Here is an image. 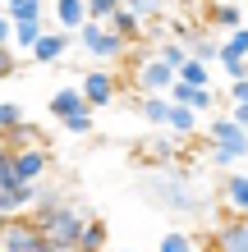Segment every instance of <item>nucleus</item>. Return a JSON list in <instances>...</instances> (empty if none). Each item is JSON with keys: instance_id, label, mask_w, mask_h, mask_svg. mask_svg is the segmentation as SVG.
Wrapping results in <instances>:
<instances>
[{"instance_id": "1", "label": "nucleus", "mask_w": 248, "mask_h": 252, "mask_svg": "<svg viewBox=\"0 0 248 252\" xmlns=\"http://www.w3.org/2000/svg\"><path fill=\"white\" fill-rule=\"evenodd\" d=\"M142 197L152 206H161V211H170V216H202L207 211V192L198 188V179L179 160H175V165H156L152 174H142Z\"/></svg>"}, {"instance_id": "2", "label": "nucleus", "mask_w": 248, "mask_h": 252, "mask_svg": "<svg viewBox=\"0 0 248 252\" xmlns=\"http://www.w3.org/2000/svg\"><path fill=\"white\" fill-rule=\"evenodd\" d=\"M83 211L74 202H60L55 211H46V216H37V229H41V239H46L51 248H60V252H74L78 248V234H83Z\"/></svg>"}, {"instance_id": "3", "label": "nucleus", "mask_w": 248, "mask_h": 252, "mask_svg": "<svg viewBox=\"0 0 248 252\" xmlns=\"http://www.w3.org/2000/svg\"><path fill=\"white\" fill-rule=\"evenodd\" d=\"M74 37H78V46L92 55L97 64H115V60H124V51H129V41L120 32H110L106 23H92V19H83L74 28Z\"/></svg>"}, {"instance_id": "4", "label": "nucleus", "mask_w": 248, "mask_h": 252, "mask_svg": "<svg viewBox=\"0 0 248 252\" xmlns=\"http://www.w3.org/2000/svg\"><path fill=\"white\" fill-rule=\"evenodd\" d=\"M78 92H83V101H87L92 110H106V106L120 101V78H115L106 64H97V69L78 73Z\"/></svg>"}, {"instance_id": "5", "label": "nucleus", "mask_w": 248, "mask_h": 252, "mask_svg": "<svg viewBox=\"0 0 248 252\" xmlns=\"http://www.w3.org/2000/svg\"><path fill=\"white\" fill-rule=\"evenodd\" d=\"M202 133L212 138V147L216 152H225V156H235V160H244L248 156V133L230 120V115H212L207 124H202Z\"/></svg>"}, {"instance_id": "6", "label": "nucleus", "mask_w": 248, "mask_h": 252, "mask_svg": "<svg viewBox=\"0 0 248 252\" xmlns=\"http://www.w3.org/2000/svg\"><path fill=\"white\" fill-rule=\"evenodd\" d=\"M134 83H138L142 96H166V87L175 83V69H170L166 60H156L152 51H142L138 64H134Z\"/></svg>"}, {"instance_id": "7", "label": "nucleus", "mask_w": 248, "mask_h": 252, "mask_svg": "<svg viewBox=\"0 0 248 252\" xmlns=\"http://www.w3.org/2000/svg\"><path fill=\"white\" fill-rule=\"evenodd\" d=\"M41 243V229H37V220L33 216H9L5 220V229H0V252H37Z\"/></svg>"}, {"instance_id": "8", "label": "nucleus", "mask_w": 248, "mask_h": 252, "mask_svg": "<svg viewBox=\"0 0 248 252\" xmlns=\"http://www.w3.org/2000/svg\"><path fill=\"white\" fill-rule=\"evenodd\" d=\"M51 170V147L37 142V147H19L14 152V179L19 184H41Z\"/></svg>"}, {"instance_id": "9", "label": "nucleus", "mask_w": 248, "mask_h": 252, "mask_svg": "<svg viewBox=\"0 0 248 252\" xmlns=\"http://www.w3.org/2000/svg\"><path fill=\"white\" fill-rule=\"evenodd\" d=\"M166 101H175V106H188V110H198V115H212L216 106H221L216 87H188V83H170V87H166Z\"/></svg>"}, {"instance_id": "10", "label": "nucleus", "mask_w": 248, "mask_h": 252, "mask_svg": "<svg viewBox=\"0 0 248 252\" xmlns=\"http://www.w3.org/2000/svg\"><path fill=\"white\" fill-rule=\"evenodd\" d=\"M179 41H184L188 60H198V64H216V55H221V37L207 32V28H188V23H184Z\"/></svg>"}, {"instance_id": "11", "label": "nucleus", "mask_w": 248, "mask_h": 252, "mask_svg": "<svg viewBox=\"0 0 248 252\" xmlns=\"http://www.w3.org/2000/svg\"><path fill=\"white\" fill-rule=\"evenodd\" d=\"M216 252H248V216H230L212 229Z\"/></svg>"}, {"instance_id": "12", "label": "nucleus", "mask_w": 248, "mask_h": 252, "mask_svg": "<svg viewBox=\"0 0 248 252\" xmlns=\"http://www.w3.org/2000/svg\"><path fill=\"white\" fill-rule=\"evenodd\" d=\"M69 46H74V37L55 28V32H41V37L33 41V51H28V55H33L37 64H60L65 55H69Z\"/></svg>"}, {"instance_id": "13", "label": "nucleus", "mask_w": 248, "mask_h": 252, "mask_svg": "<svg viewBox=\"0 0 248 252\" xmlns=\"http://www.w3.org/2000/svg\"><path fill=\"white\" fill-rule=\"evenodd\" d=\"M166 133H170V138H179V142H184V138H198V133H202V115L170 101V110H166Z\"/></svg>"}, {"instance_id": "14", "label": "nucleus", "mask_w": 248, "mask_h": 252, "mask_svg": "<svg viewBox=\"0 0 248 252\" xmlns=\"http://www.w3.org/2000/svg\"><path fill=\"white\" fill-rule=\"evenodd\" d=\"M221 202H225L235 216H248V174L225 170V179H221Z\"/></svg>"}, {"instance_id": "15", "label": "nucleus", "mask_w": 248, "mask_h": 252, "mask_svg": "<svg viewBox=\"0 0 248 252\" xmlns=\"http://www.w3.org/2000/svg\"><path fill=\"white\" fill-rule=\"evenodd\" d=\"M142 156L152 160V165H175V160H179V138H170V133H161V138H147L138 147Z\"/></svg>"}, {"instance_id": "16", "label": "nucleus", "mask_w": 248, "mask_h": 252, "mask_svg": "<svg viewBox=\"0 0 248 252\" xmlns=\"http://www.w3.org/2000/svg\"><path fill=\"white\" fill-rule=\"evenodd\" d=\"M51 14H55V23H60V32H69V37H74V28L87 19V5H83V0H51V5H46Z\"/></svg>"}, {"instance_id": "17", "label": "nucleus", "mask_w": 248, "mask_h": 252, "mask_svg": "<svg viewBox=\"0 0 248 252\" xmlns=\"http://www.w3.org/2000/svg\"><path fill=\"white\" fill-rule=\"evenodd\" d=\"M106 28H110V32H120V37L129 41V46H134V41H142V32H147V23H142V19H138V14H129L124 5H120V9H115V14H110V19H106Z\"/></svg>"}, {"instance_id": "18", "label": "nucleus", "mask_w": 248, "mask_h": 252, "mask_svg": "<svg viewBox=\"0 0 248 252\" xmlns=\"http://www.w3.org/2000/svg\"><path fill=\"white\" fill-rule=\"evenodd\" d=\"M0 142H5L9 152H19V147H37V142H46V138H41V128L23 115V120L14 124V128H5V133H0Z\"/></svg>"}, {"instance_id": "19", "label": "nucleus", "mask_w": 248, "mask_h": 252, "mask_svg": "<svg viewBox=\"0 0 248 252\" xmlns=\"http://www.w3.org/2000/svg\"><path fill=\"white\" fill-rule=\"evenodd\" d=\"M78 106H87V101H83V92H78V83H65V87H55V92H51V115H55V120H65V115H74Z\"/></svg>"}, {"instance_id": "20", "label": "nucleus", "mask_w": 248, "mask_h": 252, "mask_svg": "<svg viewBox=\"0 0 248 252\" xmlns=\"http://www.w3.org/2000/svg\"><path fill=\"white\" fill-rule=\"evenodd\" d=\"M207 23L221 28V32H230V28L244 23V9L239 5H225V0H212V5H207Z\"/></svg>"}, {"instance_id": "21", "label": "nucleus", "mask_w": 248, "mask_h": 252, "mask_svg": "<svg viewBox=\"0 0 248 252\" xmlns=\"http://www.w3.org/2000/svg\"><path fill=\"white\" fill-rule=\"evenodd\" d=\"M5 14L9 23H33V19H41L46 14V0H5Z\"/></svg>"}, {"instance_id": "22", "label": "nucleus", "mask_w": 248, "mask_h": 252, "mask_svg": "<svg viewBox=\"0 0 248 252\" xmlns=\"http://www.w3.org/2000/svg\"><path fill=\"white\" fill-rule=\"evenodd\" d=\"M74 252H106V225L87 216V220H83V234H78V248H74Z\"/></svg>"}, {"instance_id": "23", "label": "nucleus", "mask_w": 248, "mask_h": 252, "mask_svg": "<svg viewBox=\"0 0 248 252\" xmlns=\"http://www.w3.org/2000/svg\"><path fill=\"white\" fill-rule=\"evenodd\" d=\"M175 83H188V87H212V64L184 60L179 69H175Z\"/></svg>"}, {"instance_id": "24", "label": "nucleus", "mask_w": 248, "mask_h": 252, "mask_svg": "<svg viewBox=\"0 0 248 252\" xmlns=\"http://www.w3.org/2000/svg\"><path fill=\"white\" fill-rule=\"evenodd\" d=\"M161 252H202L193 229H166L161 234Z\"/></svg>"}, {"instance_id": "25", "label": "nucleus", "mask_w": 248, "mask_h": 252, "mask_svg": "<svg viewBox=\"0 0 248 252\" xmlns=\"http://www.w3.org/2000/svg\"><path fill=\"white\" fill-rule=\"evenodd\" d=\"M46 32V28H41V19H33V23H14L9 28V46L14 51H33V41Z\"/></svg>"}, {"instance_id": "26", "label": "nucleus", "mask_w": 248, "mask_h": 252, "mask_svg": "<svg viewBox=\"0 0 248 252\" xmlns=\"http://www.w3.org/2000/svg\"><path fill=\"white\" fill-rule=\"evenodd\" d=\"M166 110H170L166 96H142V101H138V115H142L152 128H166Z\"/></svg>"}, {"instance_id": "27", "label": "nucleus", "mask_w": 248, "mask_h": 252, "mask_svg": "<svg viewBox=\"0 0 248 252\" xmlns=\"http://www.w3.org/2000/svg\"><path fill=\"white\" fill-rule=\"evenodd\" d=\"M92 124H97L92 106H78L74 115H65V120H60V128H65V133H78V138H87V133H92Z\"/></svg>"}, {"instance_id": "28", "label": "nucleus", "mask_w": 248, "mask_h": 252, "mask_svg": "<svg viewBox=\"0 0 248 252\" xmlns=\"http://www.w3.org/2000/svg\"><path fill=\"white\" fill-rule=\"evenodd\" d=\"M152 55H156V60H166L170 69H179V64L188 60V51H184V41H179V37H166V41H156V51H152Z\"/></svg>"}, {"instance_id": "29", "label": "nucleus", "mask_w": 248, "mask_h": 252, "mask_svg": "<svg viewBox=\"0 0 248 252\" xmlns=\"http://www.w3.org/2000/svg\"><path fill=\"white\" fill-rule=\"evenodd\" d=\"M120 5L129 14H138L142 23H152V19H161V14H166V0H120Z\"/></svg>"}, {"instance_id": "30", "label": "nucleus", "mask_w": 248, "mask_h": 252, "mask_svg": "<svg viewBox=\"0 0 248 252\" xmlns=\"http://www.w3.org/2000/svg\"><path fill=\"white\" fill-rule=\"evenodd\" d=\"M221 55H239V60H248V28H230L225 41H221Z\"/></svg>"}, {"instance_id": "31", "label": "nucleus", "mask_w": 248, "mask_h": 252, "mask_svg": "<svg viewBox=\"0 0 248 252\" xmlns=\"http://www.w3.org/2000/svg\"><path fill=\"white\" fill-rule=\"evenodd\" d=\"M83 5H87V19H92V23H106L110 14L120 9V0H83Z\"/></svg>"}, {"instance_id": "32", "label": "nucleus", "mask_w": 248, "mask_h": 252, "mask_svg": "<svg viewBox=\"0 0 248 252\" xmlns=\"http://www.w3.org/2000/svg\"><path fill=\"white\" fill-rule=\"evenodd\" d=\"M216 64L225 69L230 83H235V78H248V60H239V55H216Z\"/></svg>"}, {"instance_id": "33", "label": "nucleus", "mask_w": 248, "mask_h": 252, "mask_svg": "<svg viewBox=\"0 0 248 252\" xmlns=\"http://www.w3.org/2000/svg\"><path fill=\"white\" fill-rule=\"evenodd\" d=\"M19 120H23V106H19V101H0V133L14 128Z\"/></svg>"}, {"instance_id": "34", "label": "nucleus", "mask_w": 248, "mask_h": 252, "mask_svg": "<svg viewBox=\"0 0 248 252\" xmlns=\"http://www.w3.org/2000/svg\"><path fill=\"white\" fill-rule=\"evenodd\" d=\"M14 73H19V55L9 41H0V78H14Z\"/></svg>"}, {"instance_id": "35", "label": "nucleus", "mask_w": 248, "mask_h": 252, "mask_svg": "<svg viewBox=\"0 0 248 252\" xmlns=\"http://www.w3.org/2000/svg\"><path fill=\"white\" fill-rule=\"evenodd\" d=\"M0 184H19V179H14V152H9V147H0Z\"/></svg>"}, {"instance_id": "36", "label": "nucleus", "mask_w": 248, "mask_h": 252, "mask_svg": "<svg viewBox=\"0 0 248 252\" xmlns=\"http://www.w3.org/2000/svg\"><path fill=\"white\" fill-rule=\"evenodd\" d=\"M225 115H230V120H235V124L248 133V106H244V101H230V106H225Z\"/></svg>"}, {"instance_id": "37", "label": "nucleus", "mask_w": 248, "mask_h": 252, "mask_svg": "<svg viewBox=\"0 0 248 252\" xmlns=\"http://www.w3.org/2000/svg\"><path fill=\"white\" fill-rule=\"evenodd\" d=\"M212 165L216 170H230V165H235V156H225V152H216V147H212Z\"/></svg>"}, {"instance_id": "38", "label": "nucleus", "mask_w": 248, "mask_h": 252, "mask_svg": "<svg viewBox=\"0 0 248 252\" xmlns=\"http://www.w3.org/2000/svg\"><path fill=\"white\" fill-rule=\"evenodd\" d=\"M9 28H14V23L5 19V14H0V41H9Z\"/></svg>"}, {"instance_id": "39", "label": "nucleus", "mask_w": 248, "mask_h": 252, "mask_svg": "<svg viewBox=\"0 0 248 252\" xmlns=\"http://www.w3.org/2000/svg\"><path fill=\"white\" fill-rule=\"evenodd\" d=\"M5 220H9V216H0V229H5Z\"/></svg>"}, {"instance_id": "40", "label": "nucleus", "mask_w": 248, "mask_h": 252, "mask_svg": "<svg viewBox=\"0 0 248 252\" xmlns=\"http://www.w3.org/2000/svg\"><path fill=\"white\" fill-rule=\"evenodd\" d=\"M120 252H134V248H120Z\"/></svg>"}, {"instance_id": "41", "label": "nucleus", "mask_w": 248, "mask_h": 252, "mask_svg": "<svg viewBox=\"0 0 248 252\" xmlns=\"http://www.w3.org/2000/svg\"><path fill=\"white\" fill-rule=\"evenodd\" d=\"M244 28H248V14H244Z\"/></svg>"}, {"instance_id": "42", "label": "nucleus", "mask_w": 248, "mask_h": 252, "mask_svg": "<svg viewBox=\"0 0 248 252\" xmlns=\"http://www.w3.org/2000/svg\"><path fill=\"white\" fill-rule=\"evenodd\" d=\"M0 147H5V142H0Z\"/></svg>"}, {"instance_id": "43", "label": "nucleus", "mask_w": 248, "mask_h": 252, "mask_svg": "<svg viewBox=\"0 0 248 252\" xmlns=\"http://www.w3.org/2000/svg\"><path fill=\"white\" fill-rule=\"evenodd\" d=\"M46 5H51V0H46Z\"/></svg>"}]
</instances>
